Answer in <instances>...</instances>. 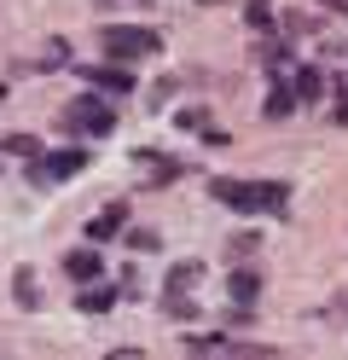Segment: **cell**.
<instances>
[{"label":"cell","mask_w":348,"mask_h":360,"mask_svg":"<svg viewBox=\"0 0 348 360\" xmlns=\"http://www.w3.org/2000/svg\"><path fill=\"white\" fill-rule=\"evenodd\" d=\"M82 82L99 87V94H134V70H128V64H110V70L93 64V70H82Z\"/></svg>","instance_id":"obj_4"},{"label":"cell","mask_w":348,"mask_h":360,"mask_svg":"<svg viewBox=\"0 0 348 360\" xmlns=\"http://www.w3.org/2000/svg\"><path fill=\"white\" fill-rule=\"evenodd\" d=\"M255 250H262V238H255V233H232L226 238V262H250Z\"/></svg>","instance_id":"obj_16"},{"label":"cell","mask_w":348,"mask_h":360,"mask_svg":"<svg viewBox=\"0 0 348 360\" xmlns=\"http://www.w3.org/2000/svg\"><path fill=\"white\" fill-rule=\"evenodd\" d=\"M99 47H105L116 64H128V58L162 53V35H157V30H139V24H105V30H99Z\"/></svg>","instance_id":"obj_2"},{"label":"cell","mask_w":348,"mask_h":360,"mask_svg":"<svg viewBox=\"0 0 348 360\" xmlns=\"http://www.w3.org/2000/svg\"><path fill=\"white\" fill-rule=\"evenodd\" d=\"M285 30H290V35H319V18H308V12H290V18H285Z\"/></svg>","instance_id":"obj_22"},{"label":"cell","mask_w":348,"mask_h":360,"mask_svg":"<svg viewBox=\"0 0 348 360\" xmlns=\"http://www.w3.org/2000/svg\"><path fill=\"white\" fill-rule=\"evenodd\" d=\"M122 221H128V198H116L110 210H99V215L87 221V238H93V244H105V238H116V233H122Z\"/></svg>","instance_id":"obj_8"},{"label":"cell","mask_w":348,"mask_h":360,"mask_svg":"<svg viewBox=\"0 0 348 360\" xmlns=\"http://www.w3.org/2000/svg\"><path fill=\"white\" fill-rule=\"evenodd\" d=\"M0 151H12V157H23V163H30V157H41V140H35V134H6V140H0Z\"/></svg>","instance_id":"obj_15"},{"label":"cell","mask_w":348,"mask_h":360,"mask_svg":"<svg viewBox=\"0 0 348 360\" xmlns=\"http://www.w3.org/2000/svg\"><path fill=\"white\" fill-rule=\"evenodd\" d=\"M209 198H221L238 215H285L290 210V186L285 180H209Z\"/></svg>","instance_id":"obj_1"},{"label":"cell","mask_w":348,"mask_h":360,"mask_svg":"<svg viewBox=\"0 0 348 360\" xmlns=\"http://www.w3.org/2000/svg\"><path fill=\"white\" fill-rule=\"evenodd\" d=\"M128 244H134V250H157V233L139 227V233H128Z\"/></svg>","instance_id":"obj_25"},{"label":"cell","mask_w":348,"mask_h":360,"mask_svg":"<svg viewBox=\"0 0 348 360\" xmlns=\"http://www.w3.org/2000/svg\"><path fill=\"white\" fill-rule=\"evenodd\" d=\"M87 157H93V151L64 146V151H53V157H41V169H46V180H70V174H82V169H87Z\"/></svg>","instance_id":"obj_6"},{"label":"cell","mask_w":348,"mask_h":360,"mask_svg":"<svg viewBox=\"0 0 348 360\" xmlns=\"http://www.w3.org/2000/svg\"><path fill=\"white\" fill-rule=\"evenodd\" d=\"M70 64V41H46V58H35V70H64Z\"/></svg>","instance_id":"obj_18"},{"label":"cell","mask_w":348,"mask_h":360,"mask_svg":"<svg viewBox=\"0 0 348 360\" xmlns=\"http://www.w3.org/2000/svg\"><path fill=\"white\" fill-rule=\"evenodd\" d=\"M290 94H296V99H308V105H314V99L325 94V76H319V70H314V64H308V70H296V82H290Z\"/></svg>","instance_id":"obj_12"},{"label":"cell","mask_w":348,"mask_h":360,"mask_svg":"<svg viewBox=\"0 0 348 360\" xmlns=\"http://www.w3.org/2000/svg\"><path fill=\"white\" fill-rule=\"evenodd\" d=\"M162 314H169V320H198V302H192V297H174V290H169V297H162Z\"/></svg>","instance_id":"obj_19"},{"label":"cell","mask_w":348,"mask_h":360,"mask_svg":"<svg viewBox=\"0 0 348 360\" xmlns=\"http://www.w3.org/2000/svg\"><path fill=\"white\" fill-rule=\"evenodd\" d=\"M99 267H105L99 250H70V256H64V274H70V279H99Z\"/></svg>","instance_id":"obj_9"},{"label":"cell","mask_w":348,"mask_h":360,"mask_svg":"<svg viewBox=\"0 0 348 360\" xmlns=\"http://www.w3.org/2000/svg\"><path fill=\"white\" fill-rule=\"evenodd\" d=\"M273 18H278L273 0H244V24L250 30H273Z\"/></svg>","instance_id":"obj_14"},{"label":"cell","mask_w":348,"mask_h":360,"mask_svg":"<svg viewBox=\"0 0 348 360\" xmlns=\"http://www.w3.org/2000/svg\"><path fill=\"white\" fill-rule=\"evenodd\" d=\"M76 308H82V314H105V308H116V290H110V285H93V290L76 297Z\"/></svg>","instance_id":"obj_13"},{"label":"cell","mask_w":348,"mask_h":360,"mask_svg":"<svg viewBox=\"0 0 348 360\" xmlns=\"http://www.w3.org/2000/svg\"><path fill=\"white\" fill-rule=\"evenodd\" d=\"M0 99H6V82H0Z\"/></svg>","instance_id":"obj_28"},{"label":"cell","mask_w":348,"mask_h":360,"mask_svg":"<svg viewBox=\"0 0 348 360\" xmlns=\"http://www.w3.org/2000/svg\"><path fill=\"white\" fill-rule=\"evenodd\" d=\"M58 128H64V134H93V140H99V134L116 128V110H110L105 99H76V105L58 110Z\"/></svg>","instance_id":"obj_3"},{"label":"cell","mask_w":348,"mask_h":360,"mask_svg":"<svg viewBox=\"0 0 348 360\" xmlns=\"http://www.w3.org/2000/svg\"><path fill=\"white\" fill-rule=\"evenodd\" d=\"M192 354H226V337H186Z\"/></svg>","instance_id":"obj_21"},{"label":"cell","mask_w":348,"mask_h":360,"mask_svg":"<svg viewBox=\"0 0 348 360\" xmlns=\"http://www.w3.org/2000/svg\"><path fill=\"white\" fill-rule=\"evenodd\" d=\"M12 297H18V308H41V285H35V267H18V274H12Z\"/></svg>","instance_id":"obj_11"},{"label":"cell","mask_w":348,"mask_h":360,"mask_svg":"<svg viewBox=\"0 0 348 360\" xmlns=\"http://www.w3.org/2000/svg\"><path fill=\"white\" fill-rule=\"evenodd\" d=\"M198 6H221V0H198Z\"/></svg>","instance_id":"obj_27"},{"label":"cell","mask_w":348,"mask_h":360,"mask_svg":"<svg viewBox=\"0 0 348 360\" xmlns=\"http://www.w3.org/2000/svg\"><path fill=\"white\" fill-rule=\"evenodd\" d=\"M226 297L238 302V308H250L255 297H262V274H255V267H244V262H238V267H232V274H226Z\"/></svg>","instance_id":"obj_7"},{"label":"cell","mask_w":348,"mask_h":360,"mask_svg":"<svg viewBox=\"0 0 348 360\" xmlns=\"http://www.w3.org/2000/svg\"><path fill=\"white\" fill-rule=\"evenodd\" d=\"M198 279H203V262H180L174 274H169V290H192Z\"/></svg>","instance_id":"obj_17"},{"label":"cell","mask_w":348,"mask_h":360,"mask_svg":"<svg viewBox=\"0 0 348 360\" xmlns=\"http://www.w3.org/2000/svg\"><path fill=\"white\" fill-rule=\"evenodd\" d=\"M255 58H262L267 70H278V64L290 58V47H285V41H262V47H255Z\"/></svg>","instance_id":"obj_20"},{"label":"cell","mask_w":348,"mask_h":360,"mask_svg":"<svg viewBox=\"0 0 348 360\" xmlns=\"http://www.w3.org/2000/svg\"><path fill=\"white\" fill-rule=\"evenodd\" d=\"M319 6H331V12H348V0H319Z\"/></svg>","instance_id":"obj_26"},{"label":"cell","mask_w":348,"mask_h":360,"mask_svg":"<svg viewBox=\"0 0 348 360\" xmlns=\"http://www.w3.org/2000/svg\"><path fill=\"white\" fill-rule=\"evenodd\" d=\"M134 163L146 169L151 186H169V180H180V174H186V163H174V157H157L151 146H146V151H134Z\"/></svg>","instance_id":"obj_5"},{"label":"cell","mask_w":348,"mask_h":360,"mask_svg":"<svg viewBox=\"0 0 348 360\" xmlns=\"http://www.w3.org/2000/svg\"><path fill=\"white\" fill-rule=\"evenodd\" d=\"M290 110H296V94H290V87H267V99H262V117H267V122H285Z\"/></svg>","instance_id":"obj_10"},{"label":"cell","mask_w":348,"mask_h":360,"mask_svg":"<svg viewBox=\"0 0 348 360\" xmlns=\"http://www.w3.org/2000/svg\"><path fill=\"white\" fill-rule=\"evenodd\" d=\"M174 122H180V128H209V122H203V110H198V105H186V110H174Z\"/></svg>","instance_id":"obj_24"},{"label":"cell","mask_w":348,"mask_h":360,"mask_svg":"<svg viewBox=\"0 0 348 360\" xmlns=\"http://www.w3.org/2000/svg\"><path fill=\"white\" fill-rule=\"evenodd\" d=\"M331 94H337V122H348V70L331 82Z\"/></svg>","instance_id":"obj_23"}]
</instances>
